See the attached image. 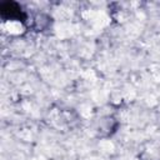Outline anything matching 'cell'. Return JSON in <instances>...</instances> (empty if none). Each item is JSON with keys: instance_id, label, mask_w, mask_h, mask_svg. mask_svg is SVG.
<instances>
[{"instance_id": "6da1fadb", "label": "cell", "mask_w": 160, "mask_h": 160, "mask_svg": "<svg viewBox=\"0 0 160 160\" xmlns=\"http://www.w3.org/2000/svg\"><path fill=\"white\" fill-rule=\"evenodd\" d=\"M0 18L4 21H20L25 25L28 14L19 2L14 0H4L0 2Z\"/></svg>"}]
</instances>
